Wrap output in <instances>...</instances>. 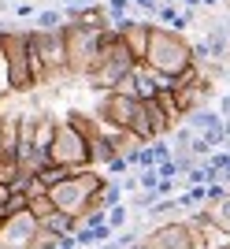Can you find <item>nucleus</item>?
I'll return each instance as SVG.
<instances>
[{
    "instance_id": "13",
    "label": "nucleus",
    "mask_w": 230,
    "mask_h": 249,
    "mask_svg": "<svg viewBox=\"0 0 230 249\" xmlns=\"http://www.w3.org/2000/svg\"><path fill=\"white\" fill-rule=\"evenodd\" d=\"M22 112H0V153H19Z\"/></svg>"
},
{
    "instance_id": "24",
    "label": "nucleus",
    "mask_w": 230,
    "mask_h": 249,
    "mask_svg": "<svg viewBox=\"0 0 230 249\" xmlns=\"http://www.w3.org/2000/svg\"><path fill=\"white\" fill-rule=\"evenodd\" d=\"M208 208V216H212V223H219V227H227L230 231V194L223 201H215V205H204Z\"/></svg>"
},
{
    "instance_id": "11",
    "label": "nucleus",
    "mask_w": 230,
    "mask_h": 249,
    "mask_svg": "<svg viewBox=\"0 0 230 249\" xmlns=\"http://www.w3.org/2000/svg\"><path fill=\"white\" fill-rule=\"evenodd\" d=\"M56 126H60V119H56L49 108H37V112H33V123H30V142H33V149L49 153V149H52V138H56Z\"/></svg>"
},
{
    "instance_id": "26",
    "label": "nucleus",
    "mask_w": 230,
    "mask_h": 249,
    "mask_svg": "<svg viewBox=\"0 0 230 249\" xmlns=\"http://www.w3.org/2000/svg\"><path fill=\"white\" fill-rule=\"evenodd\" d=\"M60 234L56 231H49V227H41L37 234H33V242H30V249H60Z\"/></svg>"
},
{
    "instance_id": "37",
    "label": "nucleus",
    "mask_w": 230,
    "mask_h": 249,
    "mask_svg": "<svg viewBox=\"0 0 230 249\" xmlns=\"http://www.w3.org/2000/svg\"><path fill=\"white\" fill-rule=\"evenodd\" d=\"M200 4H204V8H215V4H223V0H200Z\"/></svg>"
},
{
    "instance_id": "20",
    "label": "nucleus",
    "mask_w": 230,
    "mask_h": 249,
    "mask_svg": "<svg viewBox=\"0 0 230 249\" xmlns=\"http://www.w3.org/2000/svg\"><path fill=\"white\" fill-rule=\"evenodd\" d=\"M22 175V164L15 153H0V186H15V178Z\"/></svg>"
},
{
    "instance_id": "10",
    "label": "nucleus",
    "mask_w": 230,
    "mask_h": 249,
    "mask_svg": "<svg viewBox=\"0 0 230 249\" xmlns=\"http://www.w3.org/2000/svg\"><path fill=\"white\" fill-rule=\"evenodd\" d=\"M115 34L119 41L130 49L137 63H145V52H148V34H152V19H119L115 22Z\"/></svg>"
},
{
    "instance_id": "21",
    "label": "nucleus",
    "mask_w": 230,
    "mask_h": 249,
    "mask_svg": "<svg viewBox=\"0 0 230 249\" xmlns=\"http://www.w3.org/2000/svg\"><path fill=\"white\" fill-rule=\"evenodd\" d=\"M63 26H67V11H60V8L37 11V30H63Z\"/></svg>"
},
{
    "instance_id": "15",
    "label": "nucleus",
    "mask_w": 230,
    "mask_h": 249,
    "mask_svg": "<svg viewBox=\"0 0 230 249\" xmlns=\"http://www.w3.org/2000/svg\"><path fill=\"white\" fill-rule=\"evenodd\" d=\"M197 242H200L204 249H230V231L219 227V223H212V216H208V223L200 227Z\"/></svg>"
},
{
    "instance_id": "32",
    "label": "nucleus",
    "mask_w": 230,
    "mask_h": 249,
    "mask_svg": "<svg viewBox=\"0 0 230 249\" xmlns=\"http://www.w3.org/2000/svg\"><path fill=\"white\" fill-rule=\"evenodd\" d=\"M152 153H156V164L171 160V145H167V138H156V142H152Z\"/></svg>"
},
{
    "instance_id": "1",
    "label": "nucleus",
    "mask_w": 230,
    "mask_h": 249,
    "mask_svg": "<svg viewBox=\"0 0 230 249\" xmlns=\"http://www.w3.org/2000/svg\"><path fill=\"white\" fill-rule=\"evenodd\" d=\"M145 63H148L156 74H171V78H178V74H186L189 67H193V41H189L186 34L167 30V26L152 22Z\"/></svg>"
},
{
    "instance_id": "39",
    "label": "nucleus",
    "mask_w": 230,
    "mask_h": 249,
    "mask_svg": "<svg viewBox=\"0 0 230 249\" xmlns=\"http://www.w3.org/2000/svg\"><path fill=\"white\" fill-rule=\"evenodd\" d=\"M227 11H230V4H227Z\"/></svg>"
},
{
    "instance_id": "31",
    "label": "nucleus",
    "mask_w": 230,
    "mask_h": 249,
    "mask_svg": "<svg viewBox=\"0 0 230 249\" xmlns=\"http://www.w3.org/2000/svg\"><path fill=\"white\" fill-rule=\"evenodd\" d=\"M130 4H134V8L148 19V15H156V11H160V4H164V0H130Z\"/></svg>"
},
{
    "instance_id": "19",
    "label": "nucleus",
    "mask_w": 230,
    "mask_h": 249,
    "mask_svg": "<svg viewBox=\"0 0 230 249\" xmlns=\"http://www.w3.org/2000/svg\"><path fill=\"white\" fill-rule=\"evenodd\" d=\"M26 212H30L37 223H49V219H52V212H56L52 194H37V197H30V201H26Z\"/></svg>"
},
{
    "instance_id": "34",
    "label": "nucleus",
    "mask_w": 230,
    "mask_h": 249,
    "mask_svg": "<svg viewBox=\"0 0 230 249\" xmlns=\"http://www.w3.org/2000/svg\"><path fill=\"white\" fill-rule=\"evenodd\" d=\"M93 249H123V246H119L115 238H108V242H100V246H93Z\"/></svg>"
},
{
    "instance_id": "28",
    "label": "nucleus",
    "mask_w": 230,
    "mask_h": 249,
    "mask_svg": "<svg viewBox=\"0 0 230 249\" xmlns=\"http://www.w3.org/2000/svg\"><path fill=\"white\" fill-rule=\"evenodd\" d=\"M104 8H108V15H112V26H115L119 19H126V11L134 8V4H130V0H108Z\"/></svg>"
},
{
    "instance_id": "12",
    "label": "nucleus",
    "mask_w": 230,
    "mask_h": 249,
    "mask_svg": "<svg viewBox=\"0 0 230 249\" xmlns=\"http://www.w3.org/2000/svg\"><path fill=\"white\" fill-rule=\"evenodd\" d=\"M152 22L167 26V30L186 34L189 26L197 22V11H193V8H178V4H160V11H156V19H152Z\"/></svg>"
},
{
    "instance_id": "25",
    "label": "nucleus",
    "mask_w": 230,
    "mask_h": 249,
    "mask_svg": "<svg viewBox=\"0 0 230 249\" xmlns=\"http://www.w3.org/2000/svg\"><path fill=\"white\" fill-rule=\"evenodd\" d=\"M126 223H130V205H126V201H123V205H115V208H108V227H112V234H115V231H123Z\"/></svg>"
},
{
    "instance_id": "23",
    "label": "nucleus",
    "mask_w": 230,
    "mask_h": 249,
    "mask_svg": "<svg viewBox=\"0 0 230 249\" xmlns=\"http://www.w3.org/2000/svg\"><path fill=\"white\" fill-rule=\"evenodd\" d=\"M178 212H182V208H178V197H160L145 216L148 219H164V216H178Z\"/></svg>"
},
{
    "instance_id": "5",
    "label": "nucleus",
    "mask_w": 230,
    "mask_h": 249,
    "mask_svg": "<svg viewBox=\"0 0 230 249\" xmlns=\"http://www.w3.org/2000/svg\"><path fill=\"white\" fill-rule=\"evenodd\" d=\"M0 60L8 67L11 93H33V74H30V41L26 30H15L8 22H0Z\"/></svg>"
},
{
    "instance_id": "8",
    "label": "nucleus",
    "mask_w": 230,
    "mask_h": 249,
    "mask_svg": "<svg viewBox=\"0 0 230 249\" xmlns=\"http://www.w3.org/2000/svg\"><path fill=\"white\" fill-rule=\"evenodd\" d=\"M37 231H41V223L30 212H11L0 219V249H30Z\"/></svg>"
},
{
    "instance_id": "16",
    "label": "nucleus",
    "mask_w": 230,
    "mask_h": 249,
    "mask_svg": "<svg viewBox=\"0 0 230 249\" xmlns=\"http://www.w3.org/2000/svg\"><path fill=\"white\" fill-rule=\"evenodd\" d=\"M134 82H137V101H152L160 93L156 89V71L148 67V63H137L134 67Z\"/></svg>"
},
{
    "instance_id": "27",
    "label": "nucleus",
    "mask_w": 230,
    "mask_h": 249,
    "mask_svg": "<svg viewBox=\"0 0 230 249\" xmlns=\"http://www.w3.org/2000/svg\"><path fill=\"white\" fill-rule=\"evenodd\" d=\"M130 167H134V171H148V167H156V153H152V145L141 149V153L134 156V164H130Z\"/></svg>"
},
{
    "instance_id": "35",
    "label": "nucleus",
    "mask_w": 230,
    "mask_h": 249,
    "mask_svg": "<svg viewBox=\"0 0 230 249\" xmlns=\"http://www.w3.org/2000/svg\"><path fill=\"white\" fill-rule=\"evenodd\" d=\"M182 8H193V11H200L204 4H200V0H182Z\"/></svg>"
},
{
    "instance_id": "7",
    "label": "nucleus",
    "mask_w": 230,
    "mask_h": 249,
    "mask_svg": "<svg viewBox=\"0 0 230 249\" xmlns=\"http://www.w3.org/2000/svg\"><path fill=\"white\" fill-rule=\"evenodd\" d=\"M200 242L186 227V219H164L156 227L141 234V249H197Z\"/></svg>"
},
{
    "instance_id": "3",
    "label": "nucleus",
    "mask_w": 230,
    "mask_h": 249,
    "mask_svg": "<svg viewBox=\"0 0 230 249\" xmlns=\"http://www.w3.org/2000/svg\"><path fill=\"white\" fill-rule=\"evenodd\" d=\"M104 49V30H89L82 22H67L63 26V52H67V74L85 82L100 63Z\"/></svg>"
},
{
    "instance_id": "33",
    "label": "nucleus",
    "mask_w": 230,
    "mask_h": 249,
    "mask_svg": "<svg viewBox=\"0 0 230 249\" xmlns=\"http://www.w3.org/2000/svg\"><path fill=\"white\" fill-rule=\"evenodd\" d=\"M156 175H160V178H178L182 171H178L175 160H164V164H156Z\"/></svg>"
},
{
    "instance_id": "2",
    "label": "nucleus",
    "mask_w": 230,
    "mask_h": 249,
    "mask_svg": "<svg viewBox=\"0 0 230 249\" xmlns=\"http://www.w3.org/2000/svg\"><path fill=\"white\" fill-rule=\"evenodd\" d=\"M100 190H104V175H100L97 167H82V171H71V175L63 178L60 186H52L49 194H52L56 212H67V216L82 219L85 212L97 208Z\"/></svg>"
},
{
    "instance_id": "30",
    "label": "nucleus",
    "mask_w": 230,
    "mask_h": 249,
    "mask_svg": "<svg viewBox=\"0 0 230 249\" xmlns=\"http://www.w3.org/2000/svg\"><path fill=\"white\" fill-rule=\"evenodd\" d=\"M11 15L22 22V19H33V15H37V8H33V0H19V4L11 8Z\"/></svg>"
},
{
    "instance_id": "17",
    "label": "nucleus",
    "mask_w": 230,
    "mask_h": 249,
    "mask_svg": "<svg viewBox=\"0 0 230 249\" xmlns=\"http://www.w3.org/2000/svg\"><path fill=\"white\" fill-rule=\"evenodd\" d=\"M89 145V167H108V160H112V142H108V134L93 138V142H85Z\"/></svg>"
},
{
    "instance_id": "14",
    "label": "nucleus",
    "mask_w": 230,
    "mask_h": 249,
    "mask_svg": "<svg viewBox=\"0 0 230 249\" xmlns=\"http://www.w3.org/2000/svg\"><path fill=\"white\" fill-rule=\"evenodd\" d=\"M182 123L189 126V130H193V134H208V130H215V126L223 123V115L215 112V104H208V108H197V112H189L186 119H182Z\"/></svg>"
},
{
    "instance_id": "9",
    "label": "nucleus",
    "mask_w": 230,
    "mask_h": 249,
    "mask_svg": "<svg viewBox=\"0 0 230 249\" xmlns=\"http://www.w3.org/2000/svg\"><path fill=\"white\" fill-rule=\"evenodd\" d=\"M134 112H137V97H123V93H100L97 97V108H93L97 119L115 126V130H126Z\"/></svg>"
},
{
    "instance_id": "6",
    "label": "nucleus",
    "mask_w": 230,
    "mask_h": 249,
    "mask_svg": "<svg viewBox=\"0 0 230 249\" xmlns=\"http://www.w3.org/2000/svg\"><path fill=\"white\" fill-rule=\"evenodd\" d=\"M49 160L60 167H67V171H82V167H89V145H85V138L74 130L71 123L56 126V138H52V149H49Z\"/></svg>"
},
{
    "instance_id": "29",
    "label": "nucleus",
    "mask_w": 230,
    "mask_h": 249,
    "mask_svg": "<svg viewBox=\"0 0 230 249\" xmlns=\"http://www.w3.org/2000/svg\"><path fill=\"white\" fill-rule=\"evenodd\" d=\"M156 186H160L156 167H148V171H137V190H156Z\"/></svg>"
},
{
    "instance_id": "4",
    "label": "nucleus",
    "mask_w": 230,
    "mask_h": 249,
    "mask_svg": "<svg viewBox=\"0 0 230 249\" xmlns=\"http://www.w3.org/2000/svg\"><path fill=\"white\" fill-rule=\"evenodd\" d=\"M134 67H137V60L130 56V49L119 41V34H115V26H112V30H104L100 63H97V71L85 78V86H89V89H97V93H112L115 86H119L126 74L134 71Z\"/></svg>"
},
{
    "instance_id": "38",
    "label": "nucleus",
    "mask_w": 230,
    "mask_h": 249,
    "mask_svg": "<svg viewBox=\"0 0 230 249\" xmlns=\"http://www.w3.org/2000/svg\"><path fill=\"white\" fill-rule=\"evenodd\" d=\"M164 4H178V8H182V0H164Z\"/></svg>"
},
{
    "instance_id": "18",
    "label": "nucleus",
    "mask_w": 230,
    "mask_h": 249,
    "mask_svg": "<svg viewBox=\"0 0 230 249\" xmlns=\"http://www.w3.org/2000/svg\"><path fill=\"white\" fill-rule=\"evenodd\" d=\"M41 227L56 231L60 238H74V234H78V227H82V223H78V219H74V216H67V212H52V219H49V223H41Z\"/></svg>"
},
{
    "instance_id": "36",
    "label": "nucleus",
    "mask_w": 230,
    "mask_h": 249,
    "mask_svg": "<svg viewBox=\"0 0 230 249\" xmlns=\"http://www.w3.org/2000/svg\"><path fill=\"white\" fill-rule=\"evenodd\" d=\"M60 249H78V242H74V238H63V242H60Z\"/></svg>"
},
{
    "instance_id": "40",
    "label": "nucleus",
    "mask_w": 230,
    "mask_h": 249,
    "mask_svg": "<svg viewBox=\"0 0 230 249\" xmlns=\"http://www.w3.org/2000/svg\"><path fill=\"white\" fill-rule=\"evenodd\" d=\"M74 4H78V0H74Z\"/></svg>"
},
{
    "instance_id": "22",
    "label": "nucleus",
    "mask_w": 230,
    "mask_h": 249,
    "mask_svg": "<svg viewBox=\"0 0 230 249\" xmlns=\"http://www.w3.org/2000/svg\"><path fill=\"white\" fill-rule=\"evenodd\" d=\"M67 175H71V171H67V167H60V164H45L41 171H37V178H41V186H45V190L60 186V182H63Z\"/></svg>"
}]
</instances>
